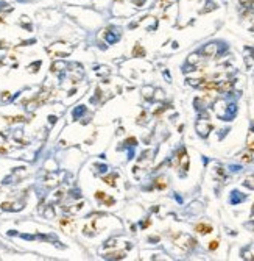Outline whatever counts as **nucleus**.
Returning a JSON list of instances; mask_svg holds the SVG:
<instances>
[{
    "mask_svg": "<svg viewBox=\"0 0 254 261\" xmlns=\"http://www.w3.org/2000/svg\"><path fill=\"white\" fill-rule=\"evenodd\" d=\"M125 257L123 252H115V253H106V258L109 260H122Z\"/></svg>",
    "mask_w": 254,
    "mask_h": 261,
    "instance_id": "nucleus-5",
    "label": "nucleus"
},
{
    "mask_svg": "<svg viewBox=\"0 0 254 261\" xmlns=\"http://www.w3.org/2000/svg\"><path fill=\"white\" fill-rule=\"evenodd\" d=\"M178 160H179V164L181 167H183L184 171L189 169V155H187V152L183 149V150H179V153H178Z\"/></svg>",
    "mask_w": 254,
    "mask_h": 261,
    "instance_id": "nucleus-1",
    "label": "nucleus"
},
{
    "mask_svg": "<svg viewBox=\"0 0 254 261\" xmlns=\"http://www.w3.org/2000/svg\"><path fill=\"white\" fill-rule=\"evenodd\" d=\"M6 119V122L9 124H13V122H24L25 121V117L24 116H16V117H5Z\"/></svg>",
    "mask_w": 254,
    "mask_h": 261,
    "instance_id": "nucleus-6",
    "label": "nucleus"
},
{
    "mask_svg": "<svg viewBox=\"0 0 254 261\" xmlns=\"http://www.w3.org/2000/svg\"><path fill=\"white\" fill-rule=\"evenodd\" d=\"M115 177H117V175H111V177H106V178H104V181H106V183H109V184H111V186H114V184H115V183H114Z\"/></svg>",
    "mask_w": 254,
    "mask_h": 261,
    "instance_id": "nucleus-9",
    "label": "nucleus"
},
{
    "mask_svg": "<svg viewBox=\"0 0 254 261\" xmlns=\"http://www.w3.org/2000/svg\"><path fill=\"white\" fill-rule=\"evenodd\" d=\"M250 149H251V150H254V142H250Z\"/></svg>",
    "mask_w": 254,
    "mask_h": 261,
    "instance_id": "nucleus-15",
    "label": "nucleus"
},
{
    "mask_svg": "<svg viewBox=\"0 0 254 261\" xmlns=\"http://www.w3.org/2000/svg\"><path fill=\"white\" fill-rule=\"evenodd\" d=\"M136 142H137V139H136V138H130V139H126V144H128V145H134Z\"/></svg>",
    "mask_w": 254,
    "mask_h": 261,
    "instance_id": "nucleus-11",
    "label": "nucleus"
},
{
    "mask_svg": "<svg viewBox=\"0 0 254 261\" xmlns=\"http://www.w3.org/2000/svg\"><path fill=\"white\" fill-rule=\"evenodd\" d=\"M195 231L201 233V235H207V233L212 231V227L207 225V224H204V222H201V224H198V225L195 227Z\"/></svg>",
    "mask_w": 254,
    "mask_h": 261,
    "instance_id": "nucleus-2",
    "label": "nucleus"
},
{
    "mask_svg": "<svg viewBox=\"0 0 254 261\" xmlns=\"http://www.w3.org/2000/svg\"><path fill=\"white\" fill-rule=\"evenodd\" d=\"M5 152H6V150H5L3 147H0V153H5Z\"/></svg>",
    "mask_w": 254,
    "mask_h": 261,
    "instance_id": "nucleus-16",
    "label": "nucleus"
},
{
    "mask_svg": "<svg viewBox=\"0 0 254 261\" xmlns=\"http://www.w3.org/2000/svg\"><path fill=\"white\" fill-rule=\"evenodd\" d=\"M203 53L207 55V56H214L215 53H217V44H207L203 48Z\"/></svg>",
    "mask_w": 254,
    "mask_h": 261,
    "instance_id": "nucleus-3",
    "label": "nucleus"
},
{
    "mask_svg": "<svg viewBox=\"0 0 254 261\" xmlns=\"http://www.w3.org/2000/svg\"><path fill=\"white\" fill-rule=\"evenodd\" d=\"M242 160L248 163V161H251V156H250V155H242Z\"/></svg>",
    "mask_w": 254,
    "mask_h": 261,
    "instance_id": "nucleus-13",
    "label": "nucleus"
},
{
    "mask_svg": "<svg viewBox=\"0 0 254 261\" xmlns=\"http://www.w3.org/2000/svg\"><path fill=\"white\" fill-rule=\"evenodd\" d=\"M165 186H167V183H165L164 178H158V180H156V188H159V189H164Z\"/></svg>",
    "mask_w": 254,
    "mask_h": 261,
    "instance_id": "nucleus-8",
    "label": "nucleus"
},
{
    "mask_svg": "<svg viewBox=\"0 0 254 261\" xmlns=\"http://www.w3.org/2000/svg\"><path fill=\"white\" fill-rule=\"evenodd\" d=\"M132 55H134V56H145V50L142 48L140 44H136L134 50H132Z\"/></svg>",
    "mask_w": 254,
    "mask_h": 261,
    "instance_id": "nucleus-4",
    "label": "nucleus"
},
{
    "mask_svg": "<svg viewBox=\"0 0 254 261\" xmlns=\"http://www.w3.org/2000/svg\"><path fill=\"white\" fill-rule=\"evenodd\" d=\"M196 61H198V56H196V55H190V58H189V63H192V64H193V63H196Z\"/></svg>",
    "mask_w": 254,
    "mask_h": 261,
    "instance_id": "nucleus-12",
    "label": "nucleus"
},
{
    "mask_svg": "<svg viewBox=\"0 0 254 261\" xmlns=\"http://www.w3.org/2000/svg\"><path fill=\"white\" fill-rule=\"evenodd\" d=\"M217 247H218V241H211V242H209V249H211V250H215Z\"/></svg>",
    "mask_w": 254,
    "mask_h": 261,
    "instance_id": "nucleus-10",
    "label": "nucleus"
},
{
    "mask_svg": "<svg viewBox=\"0 0 254 261\" xmlns=\"http://www.w3.org/2000/svg\"><path fill=\"white\" fill-rule=\"evenodd\" d=\"M253 214H254V206H253Z\"/></svg>",
    "mask_w": 254,
    "mask_h": 261,
    "instance_id": "nucleus-17",
    "label": "nucleus"
},
{
    "mask_svg": "<svg viewBox=\"0 0 254 261\" xmlns=\"http://www.w3.org/2000/svg\"><path fill=\"white\" fill-rule=\"evenodd\" d=\"M2 99H3V100L9 99V92H3V94H2Z\"/></svg>",
    "mask_w": 254,
    "mask_h": 261,
    "instance_id": "nucleus-14",
    "label": "nucleus"
},
{
    "mask_svg": "<svg viewBox=\"0 0 254 261\" xmlns=\"http://www.w3.org/2000/svg\"><path fill=\"white\" fill-rule=\"evenodd\" d=\"M173 3H176V0H161V2H159L161 8H168L170 5H173Z\"/></svg>",
    "mask_w": 254,
    "mask_h": 261,
    "instance_id": "nucleus-7",
    "label": "nucleus"
}]
</instances>
